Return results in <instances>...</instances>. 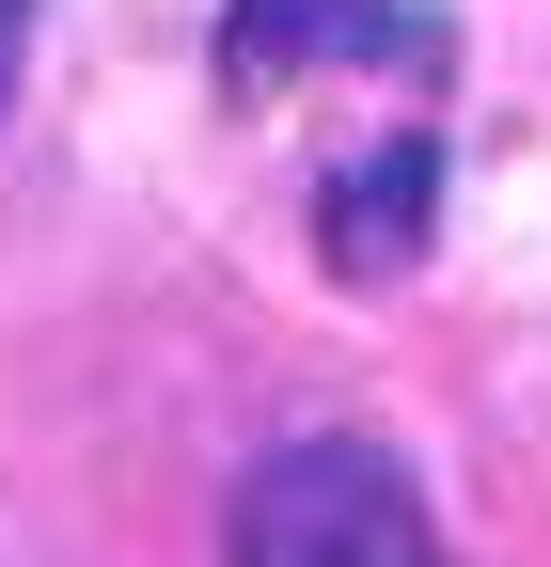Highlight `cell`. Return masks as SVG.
<instances>
[{
  "mask_svg": "<svg viewBox=\"0 0 551 567\" xmlns=\"http://www.w3.org/2000/svg\"><path fill=\"white\" fill-rule=\"evenodd\" d=\"M237 567H441V520L378 442L315 425V442H268L237 488Z\"/></svg>",
  "mask_w": 551,
  "mask_h": 567,
  "instance_id": "1",
  "label": "cell"
},
{
  "mask_svg": "<svg viewBox=\"0 0 551 567\" xmlns=\"http://www.w3.org/2000/svg\"><path fill=\"white\" fill-rule=\"evenodd\" d=\"M17 17H32V0H0V63H17Z\"/></svg>",
  "mask_w": 551,
  "mask_h": 567,
  "instance_id": "2",
  "label": "cell"
}]
</instances>
